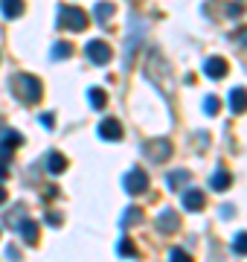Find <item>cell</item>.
<instances>
[{"mask_svg":"<svg viewBox=\"0 0 247 262\" xmlns=\"http://www.w3.org/2000/svg\"><path fill=\"white\" fill-rule=\"evenodd\" d=\"M169 262H192V256L183 248H171L169 251Z\"/></svg>","mask_w":247,"mask_h":262,"instance_id":"obj_24","label":"cell"},{"mask_svg":"<svg viewBox=\"0 0 247 262\" xmlns=\"http://www.w3.org/2000/svg\"><path fill=\"white\" fill-rule=\"evenodd\" d=\"M178 227H181V215L166 207V210L157 215V230H160V233H175Z\"/></svg>","mask_w":247,"mask_h":262,"instance_id":"obj_7","label":"cell"},{"mask_svg":"<svg viewBox=\"0 0 247 262\" xmlns=\"http://www.w3.org/2000/svg\"><path fill=\"white\" fill-rule=\"evenodd\" d=\"M18 233L23 236V242L27 245H35L38 242V222H32V219H23L18 227Z\"/></svg>","mask_w":247,"mask_h":262,"instance_id":"obj_12","label":"cell"},{"mask_svg":"<svg viewBox=\"0 0 247 262\" xmlns=\"http://www.w3.org/2000/svg\"><path fill=\"white\" fill-rule=\"evenodd\" d=\"M186 181H189V172H171V175H169V189L183 187Z\"/></svg>","mask_w":247,"mask_h":262,"instance_id":"obj_22","label":"cell"},{"mask_svg":"<svg viewBox=\"0 0 247 262\" xmlns=\"http://www.w3.org/2000/svg\"><path fill=\"white\" fill-rule=\"evenodd\" d=\"M204 111H207L209 117H215V114L221 111V102H218V96H207V99H204Z\"/></svg>","mask_w":247,"mask_h":262,"instance_id":"obj_23","label":"cell"},{"mask_svg":"<svg viewBox=\"0 0 247 262\" xmlns=\"http://www.w3.org/2000/svg\"><path fill=\"white\" fill-rule=\"evenodd\" d=\"M20 143H23V137H20V131L6 128V131H3V137H0V158L6 160V158L12 155V149H18Z\"/></svg>","mask_w":247,"mask_h":262,"instance_id":"obj_6","label":"cell"},{"mask_svg":"<svg viewBox=\"0 0 247 262\" xmlns=\"http://www.w3.org/2000/svg\"><path fill=\"white\" fill-rule=\"evenodd\" d=\"M204 73L209 76V79H224V73H227V61L221 56H209L207 61H204Z\"/></svg>","mask_w":247,"mask_h":262,"instance_id":"obj_8","label":"cell"},{"mask_svg":"<svg viewBox=\"0 0 247 262\" xmlns=\"http://www.w3.org/2000/svg\"><path fill=\"white\" fill-rule=\"evenodd\" d=\"M6 256H9L12 262H18V251H15V248H6Z\"/></svg>","mask_w":247,"mask_h":262,"instance_id":"obj_28","label":"cell"},{"mask_svg":"<svg viewBox=\"0 0 247 262\" xmlns=\"http://www.w3.org/2000/svg\"><path fill=\"white\" fill-rule=\"evenodd\" d=\"M116 251H119V256H137V248H134V242L128 239V236H122V239H119Z\"/></svg>","mask_w":247,"mask_h":262,"instance_id":"obj_19","label":"cell"},{"mask_svg":"<svg viewBox=\"0 0 247 262\" xmlns=\"http://www.w3.org/2000/svg\"><path fill=\"white\" fill-rule=\"evenodd\" d=\"M47 222L53 227H58V225H61V215H58V213H47Z\"/></svg>","mask_w":247,"mask_h":262,"instance_id":"obj_26","label":"cell"},{"mask_svg":"<svg viewBox=\"0 0 247 262\" xmlns=\"http://www.w3.org/2000/svg\"><path fill=\"white\" fill-rule=\"evenodd\" d=\"M145 158L154 160V163H160V160H169L171 158V143L169 140H149L143 146Z\"/></svg>","mask_w":247,"mask_h":262,"instance_id":"obj_5","label":"cell"},{"mask_svg":"<svg viewBox=\"0 0 247 262\" xmlns=\"http://www.w3.org/2000/svg\"><path fill=\"white\" fill-rule=\"evenodd\" d=\"M3 201H6V189L0 187V204H3Z\"/></svg>","mask_w":247,"mask_h":262,"instance_id":"obj_31","label":"cell"},{"mask_svg":"<svg viewBox=\"0 0 247 262\" xmlns=\"http://www.w3.org/2000/svg\"><path fill=\"white\" fill-rule=\"evenodd\" d=\"M85 56H87V61H93V64H108L111 56H114V50L108 47L105 41H87L85 44Z\"/></svg>","mask_w":247,"mask_h":262,"instance_id":"obj_4","label":"cell"},{"mask_svg":"<svg viewBox=\"0 0 247 262\" xmlns=\"http://www.w3.org/2000/svg\"><path fill=\"white\" fill-rule=\"evenodd\" d=\"M87 102L93 105L96 111H102L105 105H108V94H105L102 88H90V91H87Z\"/></svg>","mask_w":247,"mask_h":262,"instance_id":"obj_15","label":"cell"},{"mask_svg":"<svg viewBox=\"0 0 247 262\" xmlns=\"http://www.w3.org/2000/svg\"><path fill=\"white\" fill-rule=\"evenodd\" d=\"M122 187L128 195H143L145 189H149V175H145L143 169H131L122 178Z\"/></svg>","mask_w":247,"mask_h":262,"instance_id":"obj_3","label":"cell"},{"mask_svg":"<svg viewBox=\"0 0 247 262\" xmlns=\"http://www.w3.org/2000/svg\"><path fill=\"white\" fill-rule=\"evenodd\" d=\"M47 169L53 172V175H61L67 169V158L61 155V151H50L47 155Z\"/></svg>","mask_w":247,"mask_h":262,"instance_id":"obj_13","label":"cell"},{"mask_svg":"<svg viewBox=\"0 0 247 262\" xmlns=\"http://www.w3.org/2000/svg\"><path fill=\"white\" fill-rule=\"evenodd\" d=\"M38 122H41V125H44V128H47V131H53V128H56V117H53V114H41V117H38Z\"/></svg>","mask_w":247,"mask_h":262,"instance_id":"obj_25","label":"cell"},{"mask_svg":"<svg viewBox=\"0 0 247 262\" xmlns=\"http://www.w3.org/2000/svg\"><path fill=\"white\" fill-rule=\"evenodd\" d=\"M233 251L241 253V256L247 253V230H238V233L233 236Z\"/></svg>","mask_w":247,"mask_h":262,"instance_id":"obj_18","label":"cell"},{"mask_svg":"<svg viewBox=\"0 0 247 262\" xmlns=\"http://www.w3.org/2000/svg\"><path fill=\"white\" fill-rule=\"evenodd\" d=\"M114 15V3H96V9H93V18L99 20V24H108V18Z\"/></svg>","mask_w":247,"mask_h":262,"instance_id":"obj_17","label":"cell"},{"mask_svg":"<svg viewBox=\"0 0 247 262\" xmlns=\"http://www.w3.org/2000/svg\"><path fill=\"white\" fill-rule=\"evenodd\" d=\"M140 219H143V215H140V210H134V207H128V210H125V215L119 219V225H122V227H128V225H134V222L140 225Z\"/></svg>","mask_w":247,"mask_h":262,"instance_id":"obj_20","label":"cell"},{"mask_svg":"<svg viewBox=\"0 0 247 262\" xmlns=\"http://www.w3.org/2000/svg\"><path fill=\"white\" fill-rule=\"evenodd\" d=\"M221 215H224V219H230V215H233V207L224 204V207H221Z\"/></svg>","mask_w":247,"mask_h":262,"instance_id":"obj_29","label":"cell"},{"mask_svg":"<svg viewBox=\"0 0 247 262\" xmlns=\"http://www.w3.org/2000/svg\"><path fill=\"white\" fill-rule=\"evenodd\" d=\"M12 88H15L18 99H23L27 105H35V102L41 99V96H44V84H41L32 73H20V76H15Z\"/></svg>","mask_w":247,"mask_h":262,"instance_id":"obj_1","label":"cell"},{"mask_svg":"<svg viewBox=\"0 0 247 262\" xmlns=\"http://www.w3.org/2000/svg\"><path fill=\"white\" fill-rule=\"evenodd\" d=\"M0 12H3L6 18H20V15H23V3H20V0H3V3H0Z\"/></svg>","mask_w":247,"mask_h":262,"instance_id":"obj_16","label":"cell"},{"mask_svg":"<svg viewBox=\"0 0 247 262\" xmlns=\"http://www.w3.org/2000/svg\"><path fill=\"white\" fill-rule=\"evenodd\" d=\"M230 184H233V178H230V172H224V169H218V172L212 175V181H209V187L215 189V192H224V189H230Z\"/></svg>","mask_w":247,"mask_h":262,"instance_id":"obj_14","label":"cell"},{"mask_svg":"<svg viewBox=\"0 0 247 262\" xmlns=\"http://www.w3.org/2000/svg\"><path fill=\"white\" fill-rule=\"evenodd\" d=\"M204 204H207V198H204V192H201V189H186V192H183V210L198 213Z\"/></svg>","mask_w":247,"mask_h":262,"instance_id":"obj_10","label":"cell"},{"mask_svg":"<svg viewBox=\"0 0 247 262\" xmlns=\"http://www.w3.org/2000/svg\"><path fill=\"white\" fill-rule=\"evenodd\" d=\"M70 44H64V41H58V44H53V58L56 61H61V58H70Z\"/></svg>","mask_w":247,"mask_h":262,"instance_id":"obj_21","label":"cell"},{"mask_svg":"<svg viewBox=\"0 0 247 262\" xmlns=\"http://www.w3.org/2000/svg\"><path fill=\"white\" fill-rule=\"evenodd\" d=\"M227 102H230V111L233 114H244L247 111V91L244 88H233Z\"/></svg>","mask_w":247,"mask_h":262,"instance_id":"obj_11","label":"cell"},{"mask_svg":"<svg viewBox=\"0 0 247 262\" xmlns=\"http://www.w3.org/2000/svg\"><path fill=\"white\" fill-rule=\"evenodd\" d=\"M99 137H102V140H119V137H122V125H119V122L116 120H102L99 122Z\"/></svg>","mask_w":247,"mask_h":262,"instance_id":"obj_9","label":"cell"},{"mask_svg":"<svg viewBox=\"0 0 247 262\" xmlns=\"http://www.w3.org/2000/svg\"><path fill=\"white\" fill-rule=\"evenodd\" d=\"M6 181V169H3V163H0V184Z\"/></svg>","mask_w":247,"mask_h":262,"instance_id":"obj_30","label":"cell"},{"mask_svg":"<svg viewBox=\"0 0 247 262\" xmlns=\"http://www.w3.org/2000/svg\"><path fill=\"white\" fill-rule=\"evenodd\" d=\"M241 41H244V44H247V32H241Z\"/></svg>","mask_w":247,"mask_h":262,"instance_id":"obj_32","label":"cell"},{"mask_svg":"<svg viewBox=\"0 0 247 262\" xmlns=\"http://www.w3.org/2000/svg\"><path fill=\"white\" fill-rule=\"evenodd\" d=\"M58 27L82 32V29L87 27V12L79 9V6H61V9H58Z\"/></svg>","mask_w":247,"mask_h":262,"instance_id":"obj_2","label":"cell"},{"mask_svg":"<svg viewBox=\"0 0 247 262\" xmlns=\"http://www.w3.org/2000/svg\"><path fill=\"white\" fill-rule=\"evenodd\" d=\"M227 15H230V18H238V15H241V6H230Z\"/></svg>","mask_w":247,"mask_h":262,"instance_id":"obj_27","label":"cell"}]
</instances>
